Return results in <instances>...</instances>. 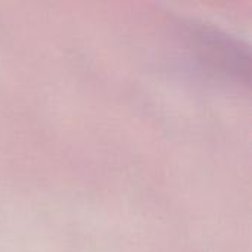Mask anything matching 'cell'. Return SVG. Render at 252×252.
Masks as SVG:
<instances>
[]
</instances>
